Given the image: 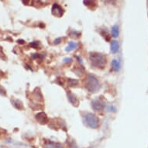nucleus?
<instances>
[{
    "instance_id": "9b49d317",
    "label": "nucleus",
    "mask_w": 148,
    "mask_h": 148,
    "mask_svg": "<svg viewBox=\"0 0 148 148\" xmlns=\"http://www.w3.org/2000/svg\"><path fill=\"white\" fill-rule=\"evenodd\" d=\"M77 47H78V44L76 42L69 41L68 42V46L65 47V51H67V52H71V51L75 50L77 48Z\"/></svg>"
},
{
    "instance_id": "7ed1b4c3",
    "label": "nucleus",
    "mask_w": 148,
    "mask_h": 148,
    "mask_svg": "<svg viewBox=\"0 0 148 148\" xmlns=\"http://www.w3.org/2000/svg\"><path fill=\"white\" fill-rule=\"evenodd\" d=\"M85 85L86 89L92 93L96 92L100 88L99 82L95 76L92 75H88L87 76L85 81Z\"/></svg>"
},
{
    "instance_id": "6e6552de",
    "label": "nucleus",
    "mask_w": 148,
    "mask_h": 148,
    "mask_svg": "<svg viewBox=\"0 0 148 148\" xmlns=\"http://www.w3.org/2000/svg\"><path fill=\"white\" fill-rule=\"evenodd\" d=\"M44 148H63V146L61 145V143L49 141V142L45 143Z\"/></svg>"
},
{
    "instance_id": "20e7f679",
    "label": "nucleus",
    "mask_w": 148,
    "mask_h": 148,
    "mask_svg": "<svg viewBox=\"0 0 148 148\" xmlns=\"http://www.w3.org/2000/svg\"><path fill=\"white\" fill-rule=\"evenodd\" d=\"M91 106L95 111H102L105 109L106 105L102 99H95L92 100V102H91Z\"/></svg>"
},
{
    "instance_id": "1a4fd4ad",
    "label": "nucleus",
    "mask_w": 148,
    "mask_h": 148,
    "mask_svg": "<svg viewBox=\"0 0 148 148\" xmlns=\"http://www.w3.org/2000/svg\"><path fill=\"white\" fill-rule=\"evenodd\" d=\"M112 68L115 72H118L121 68V64L120 61L117 59H113L112 61Z\"/></svg>"
},
{
    "instance_id": "dca6fc26",
    "label": "nucleus",
    "mask_w": 148,
    "mask_h": 148,
    "mask_svg": "<svg viewBox=\"0 0 148 148\" xmlns=\"http://www.w3.org/2000/svg\"><path fill=\"white\" fill-rule=\"evenodd\" d=\"M108 110H109V111H112V112H116V109L112 105H109V107H108Z\"/></svg>"
},
{
    "instance_id": "f03ea898",
    "label": "nucleus",
    "mask_w": 148,
    "mask_h": 148,
    "mask_svg": "<svg viewBox=\"0 0 148 148\" xmlns=\"http://www.w3.org/2000/svg\"><path fill=\"white\" fill-rule=\"evenodd\" d=\"M89 61L92 66L97 68H103L106 64V57L99 53H91L89 55Z\"/></svg>"
},
{
    "instance_id": "4468645a",
    "label": "nucleus",
    "mask_w": 148,
    "mask_h": 148,
    "mask_svg": "<svg viewBox=\"0 0 148 148\" xmlns=\"http://www.w3.org/2000/svg\"><path fill=\"white\" fill-rule=\"evenodd\" d=\"M79 35H80V34L79 33H78L77 31H73L71 34V37H73V38H77V37H78L79 36Z\"/></svg>"
},
{
    "instance_id": "9d476101",
    "label": "nucleus",
    "mask_w": 148,
    "mask_h": 148,
    "mask_svg": "<svg viewBox=\"0 0 148 148\" xmlns=\"http://www.w3.org/2000/svg\"><path fill=\"white\" fill-rule=\"evenodd\" d=\"M111 34L112 36L114 38H117L119 36V25L115 24L112 26V29H111Z\"/></svg>"
},
{
    "instance_id": "f257e3e1",
    "label": "nucleus",
    "mask_w": 148,
    "mask_h": 148,
    "mask_svg": "<svg viewBox=\"0 0 148 148\" xmlns=\"http://www.w3.org/2000/svg\"><path fill=\"white\" fill-rule=\"evenodd\" d=\"M83 124L91 129H96L99 125V119L92 112H85L82 116Z\"/></svg>"
},
{
    "instance_id": "ddd939ff",
    "label": "nucleus",
    "mask_w": 148,
    "mask_h": 148,
    "mask_svg": "<svg viewBox=\"0 0 148 148\" xmlns=\"http://www.w3.org/2000/svg\"><path fill=\"white\" fill-rule=\"evenodd\" d=\"M78 84V80H76V79L69 78L68 81V85L69 87H74V86H76Z\"/></svg>"
},
{
    "instance_id": "423d86ee",
    "label": "nucleus",
    "mask_w": 148,
    "mask_h": 148,
    "mask_svg": "<svg viewBox=\"0 0 148 148\" xmlns=\"http://www.w3.org/2000/svg\"><path fill=\"white\" fill-rule=\"evenodd\" d=\"M36 119L41 124H46L48 122L47 116L46 113L44 112H38V113L36 115Z\"/></svg>"
},
{
    "instance_id": "39448f33",
    "label": "nucleus",
    "mask_w": 148,
    "mask_h": 148,
    "mask_svg": "<svg viewBox=\"0 0 148 148\" xmlns=\"http://www.w3.org/2000/svg\"><path fill=\"white\" fill-rule=\"evenodd\" d=\"M51 12L52 14L56 17H61L64 15V10L62 6L58 4V3H54L53 5H52V8H51Z\"/></svg>"
},
{
    "instance_id": "f3484780",
    "label": "nucleus",
    "mask_w": 148,
    "mask_h": 148,
    "mask_svg": "<svg viewBox=\"0 0 148 148\" xmlns=\"http://www.w3.org/2000/svg\"><path fill=\"white\" fill-rule=\"evenodd\" d=\"M63 61L64 63H71L72 61V59L70 58H64Z\"/></svg>"
},
{
    "instance_id": "0eeeda50",
    "label": "nucleus",
    "mask_w": 148,
    "mask_h": 148,
    "mask_svg": "<svg viewBox=\"0 0 148 148\" xmlns=\"http://www.w3.org/2000/svg\"><path fill=\"white\" fill-rule=\"evenodd\" d=\"M119 50V43L116 40H113L110 42V51L112 53H118Z\"/></svg>"
},
{
    "instance_id": "f8f14e48",
    "label": "nucleus",
    "mask_w": 148,
    "mask_h": 148,
    "mask_svg": "<svg viewBox=\"0 0 148 148\" xmlns=\"http://www.w3.org/2000/svg\"><path fill=\"white\" fill-rule=\"evenodd\" d=\"M68 100H69V102L71 103L72 105H76V106H78V100L77 99V98H76V96H75V95H73V94H71V93H68Z\"/></svg>"
},
{
    "instance_id": "2eb2a0df",
    "label": "nucleus",
    "mask_w": 148,
    "mask_h": 148,
    "mask_svg": "<svg viewBox=\"0 0 148 148\" xmlns=\"http://www.w3.org/2000/svg\"><path fill=\"white\" fill-rule=\"evenodd\" d=\"M61 40H62V38H61V37H58V38H56V39L54 40V41H53V44H56V45H58V44H61Z\"/></svg>"
}]
</instances>
